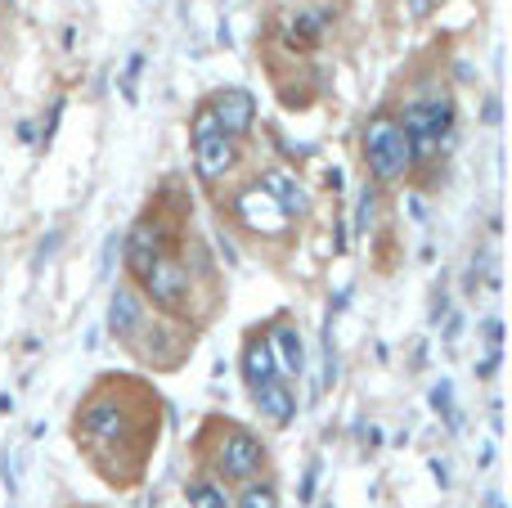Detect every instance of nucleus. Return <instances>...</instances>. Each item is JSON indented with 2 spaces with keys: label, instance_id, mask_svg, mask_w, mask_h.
<instances>
[{
  "label": "nucleus",
  "instance_id": "nucleus-2",
  "mask_svg": "<svg viewBox=\"0 0 512 508\" xmlns=\"http://www.w3.org/2000/svg\"><path fill=\"white\" fill-rule=\"evenodd\" d=\"M450 122H454L450 99H418V104H409L405 122H400V131H405V140H409V153H414V158L436 153V144L445 140Z\"/></svg>",
  "mask_w": 512,
  "mask_h": 508
},
{
  "label": "nucleus",
  "instance_id": "nucleus-8",
  "mask_svg": "<svg viewBox=\"0 0 512 508\" xmlns=\"http://www.w3.org/2000/svg\"><path fill=\"white\" fill-rule=\"evenodd\" d=\"M158 257H167V252H162V239H158V225L140 221L131 230V239H126V266H131L135 275L144 279L153 266H158Z\"/></svg>",
  "mask_w": 512,
  "mask_h": 508
},
{
  "label": "nucleus",
  "instance_id": "nucleus-24",
  "mask_svg": "<svg viewBox=\"0 0 512 508\" xmlns=\"http://www.w3.org/2000/svg\"><path fill=\"white\" fill-rule=\"evenodd\" d=\"M490 342H495V347H499V342H504V324H499V320H490Z\"/></svg>",
  "mask_w": 512,
  "mask_h": 508
},
{
  "label": "nucleus",
  "instance_id": "nucleus-19",
  "mask_svg": "<svg viewBox=\"0 0 512 508\" xmlns=\"http://www.w3.org/2000/svg\"><path fill=\"white\" fill-rule=\"evenodd\" d=\"M113 257H117V234H108V239H104V252H99V284H104L108 270H113Z\"/></svg>",
  "mask_w": 512,
  "mask_h": 508
},
{
  "label": "nucleus",
  "instance_id": "nucleus-12",
  "mask_svg": "<svg viewBox=\"0 0 512 508\" xmlns=\"http://www.w3.org/2000/svg\"><path fill=\"white\" fill-rule=\"evenodd\" d=\"M243 378H248V387H261V383H270V378H279V365H274V351L265 338L248 342V351H243Z\"/></svg>",
  "mask_w": 512,
  "mask_h": 508
},
{
  "label": "nucleus",
  "instance_id": "nucleus-16",
  "mask_svg": "<svg viewBox=\"0 0 512 508\" xmlns=\"http://www.w3.org/2000/svg\"><path fill=\"white\" fill-rule=\"evenodd\" d=\"M432 410H436V414H441V419H445V423H450V428H454V432H459V414H454V387H450V383H445V378H441V383H436V387H432Z\"/></svg>",
  "mask_w": 512,
  "mask_h": 508
},
{
  "label": "nucleus",
  "instance_id": "nucleus-15",
  "mask_svg": "<svg viewBox=\"0 0 512 508\" xmlns=\"http://www.w3.org/2000/svg\"><path fill=\"white\" fill-rule=\"evenodd\" d=\"M189 508H230V500L221 495V486L194 482V486H189Z\"/></svg>",
  "mask_w": 512,
  "mask_h": 508
},
{
  "label": "nucleus",
  "instance_id": "nucleus-6",
  "mask_svg": "<svg viewBox=\"0 0 512 508\" xmlns=\"http://www.w3.org/2000/svg\"><path fill=\"white\" fill-rule=\"evenodd\" d=\"M261 464H265L261 441H256L252 432L234 428L230 437H225V446H221V468L230 477H256V473H261Z\"/></svg>",
  "mask_w": 512,
  "mask_h": 508
},
{
  "label": "nucleus",
  "instance_id": "nucleus-7",
  "mask_svg": "<svg viewBox=\"0 0 512 508\" xmlns=\"http://www.w3.org/2000/svg\"><path fill=\"white\" fill-rule=\"evenodd\" d=\"M212 113H216V122H221V131L234 140V135L252 131V122H256V99L248 95V90H225V95L212 104Z\"/></svg>",
  "mask_w": 512,
  "mask_h": 508
},
{
  "label": "nucleus",
  "instance_id": "nucleus-1",
  "mask_svg": "<svg viewBox=\"0 0 512 508\" xmlns=\"http://www.w3.org/2000/svg\"><path fill=\"white\" fill-rule=\"evenodd\" d=\"M364 162H369V171L378 180L405 176V167L414 162V153H409V140H405V131H400L396 117L378 113L369 126H364Z\"/></svg>",
  "mask_w": 512,
  "mask_h": 508
},
{
  "label": "nucleus",
  "instance_id": "nucleus-13",
  "mask_svg": "<svg viewBox=\"0 0 512 508\" xmlns=\"http://www.w3.org/2000/svg\"><path fill=\"white\" fill-rule=\"evenodd\" d=\"M108 329H113L117 338H131V333L140 329V302H135V293L117 288V293L108 297Z\"/></svg>",
  "mask_w": 512,
  "mask_h": 508
},
{
  "label": "nucleus",
  "instance_id": "nucleus-3",
  "mask_svg": "<svg viewBox=\"0 0 512 508\" xmlns=\"http://www.w3.org/2000/svg\"><path fill=\"white\" fill-rule=\"evenodd\" d=\"M194 167L203 180H221L225 171L234 167V144H230V135L221 131L212 108H203V113L194 117Z\"/></svg>",
  "mask_w": 512,
  "mask_h": 508
},
{
  "label": "nucleus",
  "instance_id": "nucleus-11",
  "mask_svg": "<svg viewBox=\"0 0 512 508\" xmlns=\"http://www.w3.org/2000/svg\"><path fill=\"white\" fill-rule=\"evenodd\" d=\"M252 392H256V410H261L270 423H288L292 414H297V396H292V387H283L279 378L252 387Z\"/></svg>",
  "mask_w": 512,
  "mask_h": 508
},
{
  "label": "nucleus",
  "instance_id": "nucleus-17",
  "mask_svg": "<svg viewBox=\"0 0 512 508\" xmlns=\"http://www.w3.org/2000/svg\"><path fill=\"white\" fill-rule=\"evenodd\" d=\"M373 212H378V198H373V189H364L360 203H355V230H360V234L373 225Z\"/></svg>",
  "mask_w": 512,
  "mask_h": 508
},
{
  "label": "nucleus",
  "instance_id": "nucleus-4",
  "mask_svg": "<svg viewBox=\"0 0 512 508\" xmlns=\"http://www.w3.org/2000/svg\"><path fill=\"white\" fill-rule=\"evenodd\" d=\"M144 288H149V297L162 306V311H180L189 297V275L171 257H158V266L144 275Z\"/></svg>",
  "mask_w": 512,
  "mask_h": 508
},
{
  "label": "nucleus",
  "instance_id": "nucleus-18",
  "mask_svg": "<svg viewBox=\"0 0 512 508\" xmlns=\"http://www.w3.org/2000/svg\"><path fill=\"white\" fill-rule=\"evenodd\" d=\"M239 508H279V500H274L270 486H248V491H243V500H239Z\"/></svg>",
  "mask_w": 512,
  "mask_h": 508
},
{
  "label": "nucleus",
  "instance_id": "nucleus-9",
  "mask_svg": "<svg viewBox=\"0 0 512 508\" xmlns=\"http://www.w3.org/2000/svg\"><path fill=\"white\" fill-rule=\"evenodd\" d=\"M81 432H86L90 441H113L126 432V414L117 401H95L86 414H81Z\"/></svg>",
  "mask_w": 512,
  "mask_h": 508
},
{
  "label": "nucleus",
  "instance_id": "nucleus-22",
  "mask_svg": "<svg viewBox=\"0 0 512 508\" xmlns=\"http://www.w3.org/2000/svg\"><path fill=\"white\" fill-rule=\"evenodd\" d=\"M409 212H414V221H427V207H423V198H409Z\"/></svg>",
  "mask_w": 512,
  "mask_h": 508
},
{
  "label": "nucleus",
  "instance_id": "nucleus-5",
  "mask_svg": "<svg viewBox=\"0 0 512 508\" xmlns=\"http://www.w3.org/2000/svg\"><path fill=\"white\" fill-rule=\"evenodd\" d=\"M239 216H243V225H252V230H261V234H279L283 225H288V212H283V207L274 203V194H270L265 185L243 189V198H239Z\"/></svg>",
  "mask_w": 512,
  "mask_h": 508
},
{
  "label": "nucleus",
  "instance_id": "nucleus-25",
  "mask_svg": "<svg viewBox=\"0 0 512 508\" xmlns=\"http://www.w3.org/2000/svg\"><path fill=\"white\" fill-rule=\"evenodd\" d=\"M436 482H441V486H450V473H445V468H450V464H445V459H436Z\"/></svg>",
  "mask_w": 512,
  "mask_h": 508
},
{
  "label": "nucleus",
  "instance_id": "nucleus-14",
  "mask_svg": "<svg viewBox=\"0 0 512 508\" xmlns=\"http://www.w3.org/2000/svg\"><path fill=\"white\" fill-rule=\"evenodd\" d=\"M265 189L274 194V203H279L283 212H306V194H301V185L288 176V171H270V176H265Z\"/></svg>",
  "mask_w": 512,
  "mask_h": 508
},
{
  "label": "nucleus",
  "instance_id": "nucleus-20",
  "mask_svg": "<svg viewBox=\"0 0 512 508\" xmlns=\"http://www.w3.org/2000/svg\"><path fill=\"white\" fill-rule=\"evenodd\" d=\"M140 68H144V54H131V63H126V81H122L126 99H135V77H140Z\"/></svg>",
  "mask_w": 512,
  "mask_h": 508
},
{
  "label": "nucleus",
  "instance_id": "nucleus-23",
  "mask_svg": "<svg viewBox=\"0 0 512 508\" xmlns=\"http://www.w3.org/2000/svg\"><path fill=\"white\" fill-rule=\"evenodd\" d=\"M315 468H310V473H306V486H301V500H310V495H315Z\"/></svg>",
  "mask_w": 512,
  "mask_h": 508
},
{
  "label": "nucleus",
  "instance_id": "nucleus-10",
  "mask_svg": "<svg viewBox=\"0 0 512 508\" xmlns=\"http://www.w3.org/2000/svg\"><path fill=\"white\" fill-rule=\"evenodd\" d=\"M265 342H270L274 365H279L283 374H292V378L306 374V347H301V333L292 329V324H279V329H274Z\"/></svg>",
  "mask_w": 512,
  "mask_h": 508
},
{
  "label": "nucleus",
  "instance_id": "nucleus-21",
  "mask_svg": "<svg viewBox=\"0 0 512 508\" xmlns=\"http://www.w3.org/2000/svg\"><path fill=\"white\" fill-rule=\"evenodd\" d=\"M315 32H319V18H297V23H292V41H315Z\"/></svg>",
  "mask_w": 512,
  "mask_h": 508
}]
</instances>
